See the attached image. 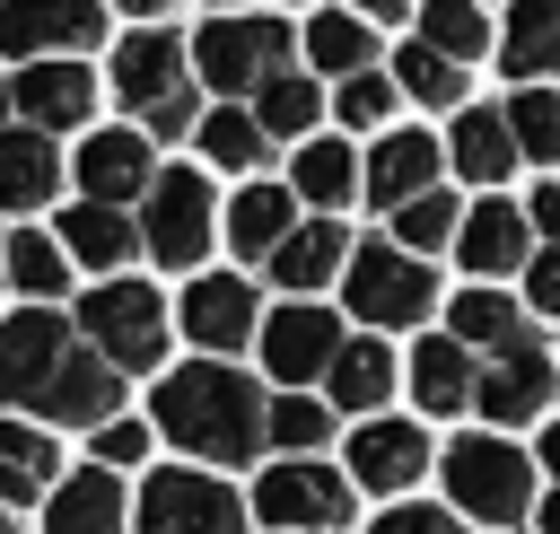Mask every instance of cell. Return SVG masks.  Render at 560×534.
I'll list each match as a JSON object with an SVG mask.
<instances>
[{
    "mask_svg": "<svg viewBox=\"0 0 560 534\" xmlns=\"http://www.w3.org/2000/svg\"><path fill=\"white\" fill-rule=\"evenodd\" d=\"M446 508L455 516H472V525H490V534H508L516 516H534L542 499H534V455L516 446V438H455L446 446Z\"/></svg>",
    "mask_w": 560,
    "mask_h": 534,
    "instance_id": "cell-4",
    "label": "cell"
},
{
    "mask_svg": "<svg viewBox=\"0 0 560 534\" xmlns=\"http://www.w3.org/2000/svg\"><path fill=\"white\" fill-rule=\"evenodd\" d=\"M350 254H359V245H350L341 219H298V236L271 254V280H280L289 298H315V289H332V280L350 271Z\"/></svg>",
    "mask_w": 560,
    "mask_h": 534,
    "instance_id": "cell-28",
    "label": "cell"
},
{
    "mask_svg": "<svg viewBox=\"0 0 560 534\" xmlns=\"http://www.w3.org/2000/svg\"><path fill=\"white\" fill-rule=\"evenodd\" d=\"M79 333L122 368V376H149V368H166V341H175V306L149 289V280H96L88 298H79Z\"/></svg>",
    "mask_w": 560,
    "mask_h": 534,
    "instance_id": "cell-5",
    "label": "cell"
},
{
    "mask_svg": "<svg viewBox=\"0 0 560 534\" xmlns=\"http://www.w3.org/2000/svg\"><path fill=\"white\" fill-rule=\"evenodd\" d=\"M0 280H9V263H0Z\"/></svg>",
    "mask_w": 560,
    "mask_h": 534,
    "instance_id": "cell-53",
    "label": "cell"
},
{
    "mask_svg": "<svg viewBox=\"0 0 560 534\" xmlns=\"http://www.w3.org/2000/svg\"><path fill=\"white\" fill-rule=\"evenodd\" d=\"M341 9H359V18H376V26H385V18H411V0H341Z\"/></svg>",
    "mask_w": 560,
    "mask_h": 534,
    "instance_id": "cell-46",
    "label": "cell"
},
{
    "mask_svg": "<svg viewBox=\"0 0 560 534\" xmlns=\"http://www.w3.org/2000/svg\"><path fill=\"white\" fill-rule=\"evenodd\" d=\"M341 298H350L359 324L394 333V324H420V315L438 306V271H429V254H411V245H394V236H368V245L350 254V271H341Z\"/></svg>",
    "mask_w": 560,
    "mask_h": 534,
    "instance_id": "cell-9",
    "label": "cell"
},
{
    "mask_svg": "<svg viewBox=\"0 0 560 534\" xmlns=\"http://www.w3.org/2000/svg\"><path fill=\"white\" fill-rule=\"evenodd\" d=\"M44 534H131L122 473H114V464H79V473H61L52 499H44Z\"/></svg>",
    "mask_w": 560,
    "mask_h": 534,
    "instance_id": "cell-21",
    "label": "cell"
},
{
    "mask_svg": "<svg viewBox=\"0 0 560 534\" xmlns=\"http://www.w3.org/2000/svg\"><path fill=\"white\" fill-rule=\"evenodd\" d=\"M394 88H402L411 105H464V61H446L438 44L411 35V44L394 53Z\"/></svg>",
    "mask_w": 560,
    "mask_h": 534,
    "instance_id": "cell-37",
    "label": "cell"
},
{
    "mask_svg": "<svg viewBox=\"0 0 560 534\" xmlns=\"http://www.w3.org/2000/svg\"><path fill=\"white\" fill-rule=\"evenodd\" d=\"M0 534H18V516H9V508H0Z\"/></svg>",
    "mask_w": 560,
    "mask_h": 534,
    "instance_id": "cell-51",
    "label": "cell"
},
{
    "mask_svg": "<svg viewBox=\"0 0 560 534\" xmlns=\"http://www.w3.org/2000/svg\"><path fill=\"white\" fill-rule=\"evenodd\" d=\"M420 473H429V438H420V420L376 411V420H359V429H350V481H359V490L402 499Z\"/></svg>",
    "mask_w": 560,
    "mask_h": 534,
    "instance_id": "cell-18",
    "label": "cell"
},
{
    "mask_svg": "<svg viewBox=\"0 0 560 534\" xmlns=\"http://www.w3.org/2000/svg\"><path fill=\"white\" fill-rule=\"evenodd\" d=\"M105 9H122V18H140V26H149V18H166L175 0H105Z\"/></svg>",
    "mask_w": 560,
    "mask_h": 534,
    "instance_id": "cell-47",
    "label": "cell"
},
{
    "mask_svg": "<svg viewBox=\"0 0 560 534\" xmlns=\"http://www.w3.org/2000/svg\"><path fill=\"white\" fill-rule=\"evenodd\" d=\"M289 184H298V201H315V219H332V210H350L359 193H368V158H350V140H298V158H289Z\"/></svg>",
    "mask_w": 560,
    "mask_h": 534,
    "instance_id": "cell-29",
    "label": "cell"
},
{
    "mask_svg": "<svg viewBox=\"0 0 560 534\" xmlns=\"http://www.w3.org/2000/svg\"><path fill=\"white\" fill-rule=\"evenodd\" d=\"M192 70L219 105H254V88L289 70V18H245V9L210 18L192 35Z\"/></svg>",
    "mask_w": 560,
    "mask_h": 534,
    "instance_id": "cell-6",
    "label": "cell"
},
{
    "mask_svg": "<svg viewBox=\"0 0 560 534\" xmlns=\"http://www.w3.org/2000/svg\"><path fill=\"white\" fill-rule=\"evenodd\" d=\"M149 429H158L166 446H184L192 464L228 473V464H254V455L271 446V403H262V385H254L245 368L192 359V368H175V376L158 385Z\"/></svg>",
    "mask_w": 560,
    "mask_h": 534,
    "instance_id": "cell-2",
    "label": "cell"
},
{
    "mask_svg": "<svg viewBox=\"0 0 560 534\" xmlns=\"http://www.w3.org/2000/svg\"><path fill=\"white\" fill-rule=\"evenodd\" d=\"M262 368H271V385L280 394H306L315 376H332V359L350 350V333H341V306H324V298H280V315H262Z\"/></svg>",
    "mask_w": 560,
    "mask_h": 534,
    "instance_id": "cell-11",
    "label": "cell"
},
{
    "mask_svg": "<svg viewBox=\"0 0 560 534\" xmlns=\"http://www.w3.org/2000/svg\"><path fill=\"white\" fill-rule=\"evenodd\" d=\"M508 123H516V149L560 175V88H516L508 96Z\"/></svg>",
    "mask_w": 560,
    "mask_h": 534,
    "instance_id": "cell-39",
    "label": "cell"
},
{
    "mask_svg": "<svg viewBox=\"0 0 560 534\" xmlns=\"http://www.w3.org/2000/svg\"><path fill=\"white\" fill-rule=\"evenodd\" d=\"M52 236L70 245V263H88V271H105V280H114V271H122L131 254H149L140 219H131V210H114V201H70Z\"/></svg>",
    "mask_w": 560,
    "mask_h": 534,
    "instance_id": "cell-25",
    "label": "cell"
},
{
    "mask_svg": "<svg viewBox=\"0 0 560 534\" xmlns=\"http://www.w3.org/2000/svg\"><path fill=\"white\" fill-rule=\"evenodd\" d=\"M105 44V0H0V53L26 61H79Z\"/></svg>",
    "mask_w": 560,
    "mask_h": 534,
    "instance_id": "cell-12",
    "label": "cell"
},
{
    "mask_svg": "<svg viewBox=\"0 0 560 534\" xmlns=\"http://www.w3.org/2000/svg\"><path fill=\"white\" fill-rule=\"evenodd\" d=\"M52 481H61V438L26 411H0V508L52 499Z\"/></svg>",
    "mask_w": 560,
    "mask_h": 534,
    "instance_id": "cell-24",
    "label": "cell"
},
{
    "mask_svg": "<svg viewBox=\"0 0 560 534\" xmlns=\"http://www.w3.org/2000/svg\"><path fill=\"white\" fill-rule=\"evenodd\" d=\"M394 105H402L394 70H359V79H341V88H332V114H341L350 131H385V123H394Z\"/></svg>",
    "mask_w": 560,
    "mask_h": 534,
    "instance_id": "cell-41",
    "label": "cell"
},
{
    "mask_svg": "<svg viewBox=\"0 0 560 534\" xmlns=\"http://www.w3.org/2000/svg\"><path fill=\"white\" fill-rule=\"evenodd\" d=\"M9 96H18V123L26 131H79L88 114H96V96H105V79L88 70V61H26V70H9Z\"/></svg>",
    "mask_w": 560,
    "mask_h": 534,
    "instance_id": "cell-15",
    "label": "cell"
},
{
    "mask_svg": "<svg viewBox=\"0 0 560 534\" xmlns=\"http://www.w3.org/2000/svg\"><path fill=\"white\" fill-rule=\"evenodd\" d=\"M70 175H79V201H114V210H131V201H149V184H158L166 166H158V140H149L140 123H105V131L79 140Z\"/></svg>",
    "mask_w": 560,
    "mask_h": 534,
    "instance_id": "cell-14",
    "label": "cell"
},
{
    "mask_svg": "<svg viewBox=\"0 0 560 534\" xmlns=\"http://www.w3.org/2000/svg\"><path fill=\"white\" fill-rule=\"evenodd\" d=\"M368 534H464V516L455 508H385Z\"/></svg>",
    "mask_w": 560,
    "mask_h": 534,
    "instance_id": "cell-44",
    "label": "cell"
},
{
    "mask_svg": "<svg viewBox=\"0 0 560 534\" xmlns=\"http://www.w3.org/2000/svg\"><path fill=\"white\" fill-rule=\"evenodd\" d=\"M446 166L464 175V184H481V193H499L516 166H525V149H516V123H508V105H455V123H446Z\"/></svg>",
    "mask_w": 560,
    "mask_h": 534,
    "instance_id": "cell-19",
    "label": "cell"
},
{
    "mask_svg": "<svg viewBox=\"0 0 560 534\" xmlns=\"http://www.w3.org/2000/svg\"><path fill=\"white\" fill-rule=\"evenodd\" d=\"M534 516H542V534H560V481H551V499H542Z\"/></svg>",
    "mask_w": 560,
    "mask_h": 534,
    "instance_id": "cell-49",
    "label": "cell"
},
{
    "mask_svg": "<svg viewBox=\"0 0 560 534\" xmlns=\"http://www.w3.org/2000/svg\"><path fill=\"white\" fill-rule=\"evenodd\" d=\"M122 114L149 131V140H192L201 131V70H192V35L175 26H131L114 44V79Z\"/></svg>",
    "mask_w": 560,
    "mask_h": 534,
    "instance_id": "cell-3",
    "label": "cell"
},
{
    "mask_svg": "<svg viewBox=\"0 0 560 534\" xmlns=\"http://www.w3.org/2000/svg\"><path fill=\"white\" fill-rule=\"evenodd\" d=\"M0 263H9V289H18V298H61V289H70V245H61L52 228H9Z\"/></svg>",
    "mask_w": 560,
    "mask_h": 534,
    "instance_id": "cell-34",
    "label": "cell"
},
{
    "mask_svg": "<svg viewBox=\"0 0 560 534\" xmlns=\"http://www.w3.org/2000/svg\"><path fill=\"white\" fill-rule=\"evenodd\" d=\"M306 70L315 79H359V70H376V18H359V9H324V18H306Z\"/></svg>",
    "mask_w": 560,
    "mask_h": 534,
    "instance_id": "cell-32",
    "label": "cell"
},
{
    "mask_svg": "<svg viewBox=\"0 0 560 534\" xmlns=\"http://www.w3.org/2000/svg\"><path fill=\"white\" fill-rule=\"evenodd\" d=\"M254 499H236L210 464H166L131 499V534H245Z\"/></svg>",
    "mask_w": 560,
    "mask_h": 534,
    "instance_id": "cell-8",
    "label": "cell"
},
{
    "mask_svg": "<svg viewBox=\"0 0 560 534\" xmlns=\"http://www.w3.org/2000/svg\"><path fill=\"white\" fill-rule=\"evenodd\" d=\"M175 324H184V341L201 359H236L245 341H262V298H254L245 271H201V280H184Z\"/></svg>",
    "mask_w": 560,
    "mask_h": 534,
    "instance_id": "cell-13",
    "label": "cell"
},
{
    "mask_svg": "<svg viewBox=\"0 0 560 534\" xmlns=\"http://www.w3.org/2000/svg\"><path fill=\"white\" fill-rule=\"evenodd\" d=\"M455 254H464V271H472V280H490V289H499L508 271L525 280V263L542 254V245H534V210H516V201L481 193V201L464 210V236H455Z\"/></svg>",
    "mask_w": 560,
    "mask_h": 534,
    "instance_id": "cell-17",
    "label": "cell"
},
{
    "mask_svg": "<svg viewBox=\"0 0 560 534\" xmlns=\"http://www.w3.org/2000/svg\"><path fill=\"white\" fill-rule=\"evenodd\" d=\"M499 70L516 88L560 79V0H508V18H499Z\"/></svg>",
    "mask_w": 560,
    "mask_h": 534,
    "instance_id": "cell-26",
    "label": "cell"
},
{
    "mask_svg": "<svg viewBox=\"0 0 560 534\" xmlns=\"http://www.w3.org/2000/svg\"><path fill=\"white\" fill-rule=\"evenodd\" d=\"M324 438H332V403L324 394H280L271 403V446L280 455H324Z\"/></svg>",
    "mask_w": 560,
    "mask_h": 534,
    "instance_id": "cell-40",
    "label": "cell"
},
{
    "mask_svg": "<svg viewBox=\"0 0 560 534\" xmlns=\"http://www.w3.org/2000/svg\"><path fill=\"white\" fill-rule=\"evenodd\" d=\"M9 114H18V96H9V79H0V131H9Z\"/></svg>",
    "mask_w": 560,
    "mask_h": 534,
    "instance_id": "cell-50",
    "label": "cell"
},
{
    "mask_svg": "<svg viewBox=\"0 0 560 534\" xmlns=\"http://www.w3.org/2000/svg\"><path fill=\"white\" fill-rule=\"evenodd\" d=\"M210 9H245V0H210Z\"/></svg>",
    "mask_w": 560,
    "mask_h": 534,
    "instance_id": "cell-52",
    "label": "cell"
},
{
    "mask_svg": "<svg viewBox=\"0 0 560 534\" xmlns=\"http://www.w3.org/2000/svg\"><path fill=\"white\" fill-rule=\"evenodd\" d=\"M525 306H534V315H551V324H560V245H542V254H534V263H525Z\"/></svg>",
    "mask_w": 560,
    "mask_h": 534,
    "instance_id": "cell-43",
    "label": "cell"
},
{
    "mask_svg": "<svg viewBox=\"0 0 560 534\" xmlns=\"http://www.w3.org/2000/svg\"><path fill=\"white\" fill-rule=\"evenodd\" d=\"M402 385L420 394V411H472V394H481V350H464L455 333H429L411 359H402Z\"/></svg>",
    "mask_w": 560,
    "mask_h": 534,
    "instance_id": "cell-23",
    "label": "cell"
},
{
    "mask_svg": "<svg viewBox=\"0 0 560 534\" xmlns=\"http://www.w3.org/2000/svg\"><path fill=\"white\" fill-rule=\"evenodd\" d=\"M289 9H298V0H289Z\"/></svg>",
    "mask_w": 560,
    "mask_h": 534,
    "instance_id": "cell-54",
    "label": "cell"
},
{
    "mask_svg": "<svg viewBox=\"0 0 560 534\" xmlns=\"http://www.w3.org/2000/svg\"><path fill=\"white\" fill-rule=\"evenodd\" d=\"M446 333H455L464 350L499 359V350H525V341H534V306L508 298V289H490V280H472L464 298H446Z\"/></svg>",
    "mask_w": 560,
    "mask_h": 534,
    "instance_id": "cell-22",
    "label": "cell"
},
{
    "mask_svg": "<svg viewBox=\"0 0 560 534\" xmlns=\"http://www.w3.org/2000/svg\"><path fill=\"white\" fill-rule=\"evenodd\" d=\"M140 236L166 271H201L210 263V236H228V210L210 201V175L201 166H166L140 201Z\"/></svg>",
    "mask_w": 560,
    "mask_h": 534,
    "instance_id": "cell-10",
    "label": "cell"
},
{
    "mask_svg": "<svg viewBox=\"0 0 560 534\" xmlns=\"http://www.w3.org/2000/svg\"><path fill=\"white\" fill-rule=\"evenodd\" d=\"M61 193V140L9 123L0 131V210H44Z\"/></svg>",
    "mask_w": 560,
    "mask_h": 534,
    "instance_id": "cell-31",
    "label": "cell"
},
{
    "mask_svg": "<svg viewBox=\"0 0 560 534\" xmlns=\"http://www.w3.org/2000/svg\"><path fill=\"white\" fill-rule=\"evenodd\" d=\"M394 385H402V359H394L376 333H359V341L332 359V376H324V403H332V411H359V420H376V411L394 403Z\"/></svg>",
    "mask_w": 560,
    "mask_h": 534,
    "instance_id": "cell-30",
    "label": "cell"
},
{
    "mask_svg": "<svg viewBox=\"0 0 560 534\" xmlns=\"http://www.w3.org/2000/svg\"><path fill=\"white\" fill-rule=\"evenodd\" d=\"M420 44H438L446 61H481L490 53V0H420Z\"/></svg>",
    "mask_w": 560,
    "mask_h": 534,
    "instance_id": "cell-36",
    "label": "cell"
},
{
    "mask_svg": "<svg viewBox=\"0 0 560 534\" xmlns=\"http://www.w3.org/2000/svg\"><path fill=\"white\" fill-rule=\"evenodd\" d=\"M385 236H394V245H411V254H446V245L464 236V201H455V193L438 184V193H420V201H402Z\"/></svg>",
    "mask_w": 560,
    "mask_h": 534,
    "instance_id": "cell-38",
    "label": "cell"
},
{
    "mask_svg": "<svg viewBox=\"0 0 560 534\" xmlns=\"http://www.w3.org/2000/svg\"><path fill=\"white\" fill-rule=\"evenodd\" d=\"M289 236H298V184H271V175H254V184L228 201V245H236L245 263H271Z\"/></svg>",
    "mask_w": 560,
    "mask_h": 534,
    "instance_id": "cell-27",
    "label": "cell"
},
{
    "mask_svg": "<svg viewBox=\"0 0 560 534\" xmlns=\"http://www.w3.org/2000/svg\"><path fill=\"white\" fill-rule=\"evenodd\" d=\"M525 210H534V236H542V245H560V175H542Z\"/></svg>",
    "mask_w": 560,
    "mask_h": 534,
    "instance_id": "cell-45",
    "label": "cell"
},
{
    "mask_svg": "<svg viewBox=\"0 0 560 534\" xmlns=\"http://www.w3.org/2000/svg\"><path fill=\"white\" fill-rule=\"evenodd\" d=\"M350 464H324V455H271L262 481H254V516L271 534H341L350 525Z\"/></svg>",
    "mask_w": 560,
    "mask_h": 534,
    "instance_id": "cell-7",
    "label": "cell"
},
{
    "mask_svg": "<svg viewBox=\"0 0 560 534\" xmlns=\"http://www.w3.org/2000/svg\"><path fill=\"white\" fill-rule=\"evenodd\" d=\"M542 473L560 481V420H542Z\"/></svg>",
    "mask_w": 560,
    "mask_h": 534,
    "instance_id": "cell-48",
    "label": "cell"
},
{
    "mask_svg": "<svg viewBox=\"0 0 560 534\" xmlns=\"http://www.w3.org/2000/svg\"><path fill=\"white\" fill-rule=\"evenodd\" d=\"M438 175H446V140H429V131H376V149H368V201L385 219L402 201L438 193Z\"/></svg>",
    "mask_w": 560,
    "mask_h": 534,
    "instance_id": "cell-20",
    "label": "cell"
},
{
    "mask_svg": "<svg viewBox=\"0 0 560 534\" xmlns=\"http://www.w3.org/2000/svg\"><path fill=\"white\" fill-rule=\"evenodd\" d=\"M254 114H262L271 140H315V123H324V88H315V70H280V79H262V88H254Z\"/></svg>",
    "mask_w": 560,
    "mask_h": 534,
    "instance_id": "cell-35",
    "label": "cell"
},
{
    "mask_svg": "<svg viewBox=\"0 0 560 534\" xmlns=\"http://www.w3.org/2000/svg\"><path fill=\"white\" fill-rule=\"evenodd\" d=\"M0 411H26L44 429H105L122 420V368L52 306L0 315Z\"/></svg>",
    "mask_w": 560,
    "mask_h": 534,
    "instance_id": "cell-1",
    "label": "cell"
},
{
    "mask_svg": "<svg viewBox=\"0 0 560 534\" xmlns=\"http://www.w3.org/2000/svg\"><path fill=\"white\" fill-rule=\"evenodd\" d=\"M551 394H560V359H551L542 341H525V350H499V359L481 368L472 411H481L490 429H525V420L551 411Z\"/></svg>",
    "mask_w": 560,
    "mask_h": 534,
    "instance_id": "cell-16",
    "label": "cell"
},
{
    "mask_svg": "<svg viewBox=\"0 0 560 534\" xmlns=\"http://www.w3.org/2000/svg\"><path fill=\"white\" fill-rule=\"evenodd\" d=\"M149 438H158V429H140V420L122 411V420H105V429H96V464H114V473H122V464H140V455H149Z\"/></svg>",
    "mask_w": 560,
    "mask_h": 534,
    "instance_id": "cell-42",
    "label": "cell"
},
{
    "mask_svg": "<svg viewBox=\"0 0 560 534\" xmlns=\"http://www.w3.org/2000/svg\"><path fill=\"white\" fill-rule=\"evenodd\" d=\"M192 140H201V158H210L219 175H254V166L271 158V131H262V114H254V105H210Z\"/></svg>",
    "mask_w": 560,
    "mask_h": 534,
    "instance_id": "cell-33",
    "label": "cell"
}]
</instances>
